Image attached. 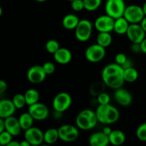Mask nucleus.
<instances>
[{
    "label": "nucleus",
    "mask_w": 146,
    "mask_h": 146,
    "mask_svg": "<svg viewBox=\"0 0 146 146\" xmlns=\"http://www.w3.org/2000/svg\"><path fill=\"white\" fill-rule=\"evenodd\" d=\"M124 69L116 63L106 66L101 73V77L106 86L113 89L121 88L125 82L123 77Z\"/></svg>",
    "instance_id": "1"
},
{
    "label": "nucleus",
    "mask_w": 146,
    "mask_h": 146,
    "mask_svg": "<svg viewBox=\"0 0 146 146\" xmlns=\"http://www.w3.org/2000/svg\"><path fill=\"white\" fill-rule=\"evenodd\" d=\"M98 122L108 125L116 122L120 117L118 110L110 104L106 105H98L96 110Z\"/></svg>",
    "instance_id": "2"
},
{
    "label": "nucleus",
    "mask_w": 146,
    "mask_h": 146,
    "mask_svg": "<svg viewBox=\"0 0 146 146\" xmlns=\"http://www.w3.org/2000/svg\"><path fill=\"white\" fill-rule=\"evenodd\" d=\"M98 122L96 111L90 109H85L81 111L78 114L76 119V125L78 128L84 131H88L97 125Z\"/></svg>",
    "instance_id": "3"
},
{
    "label": "nucleus",
    "mask_w": 146,
    "mask_h": 146,
    "mask_svg": "<svg viewBox=\"0 0 146 146\" xmlns=\"http://www.w3.org/2000/svg\"><path fill=\"white\" fill-rule=\"evenodd\" d=\"M125 8L124 0H107L105 4L106 14L114 19L123 17Z\"/></svg>",
    "instance_id": "4"
},
{
    "label": "nucleus",
    "mask_w": 146,
    "mask_h": 146,
    "mask_svg": "<svg viewBox=\"0 0 146 146\" xmlns=\"http://www.w3.org/2000/svg\"><path fill=\"white\" fill-rule=\"evenodd\" d=\"M93 24L89 20L81 19L75 29V36L77 40L81 42L87 41L91 36Z\"/></svg>",
    "instance_id": "5"
},
{
    "label": "nucleus",
    "mask_w": 146,
    "mask_h": 146,
    "mask_svg": "<svg viewBox=\"0 0 146 146\" xmlns=\"http://www.w3.org/2000/svg\"><path fill=\"white\" fill-rule=\"evenodd\" d=\"M123 17L130 24H140L145 17L142 7L135 4L127 6Z\"/></svg>",
    "instance_id": "6"
},
{
    "label": "nucleus",
    "mask_w": 146,
    "mask_h": 146,
    "mask_svg": "<svg viewBox=\"0 0 146 146\" xmlns=\"http://www.w3.org/2000/svg\"><path fill=\"white\" fill-rule=\"evenodd\" d=\"M72 103V98L70 94L61 92L57 94L53 100V108L57 112L63 113L70 108Z\"/></svg>",
    "instance_id": "7"
},
{
    "label": "nucleus",
    "mask_w": 146,
    "mask_h": 146,
    "mask_svg": "<svg viewBox=\"0 0 146 146\" xmlns=\"http://www.w3.org/2000/svg\"><path fill=\"white\" fill-rule=\"evenodd\" d=\"M105 48L98 44L89 46L85 51L86 58L91 63L99 62L105 57Z\"/></svg>",
    "instance_id": "8"
},
{
    "label": "nucleus",
    "mask_w": 146,
    "mask_h": 146,
    "mask_svg": "<svg viewBox=\"0 0 146 146\" xmlns=\"http://www.w3.org/2000/svg\"><path fill=\"white\" fill-rule=\"evenodd\" d=\"M115 19L110 16L101 15L94 22V27L98 32H111L114 30Z\"/></svg>",
    "instance_id": "9"
},
{
    "label": "nucleus",
    "mask_w": 146,
    "mask_h": 146,
    "mask_svg": "<svg viewBox=\"0 0 146 146\" xmlns=\"http://www.w3.org/2000/svg\"><path fill=\"white\" fill-rule=\"evenodd\" d=\"M145 31L139 24H130L126 35L132 44H141L145 38Z\"/></svg>",
    "instance_id": "10"
},
{
    "label": "nucleus",
    "mask_w": 146,
    "mask_h": 146,
    "mask_svg": "<svg viewBox=\"0 0 146 146\" xmlns=\"http://www.w3.org/2000/svg\"><path fill=\"white\" fill-rule=\"evenodd\" d=\"M28 112L36 121H44L48 118L49 110L48 107L44 104L38 102L29 106Z\"/></svg>",
    "instance_id": "11"
},
{
    "label": "nucleus",
    "mask_w": 146,
    "mask_h": 146,
    "mask_svg": "<svg viewBox=\"0 0 146 146\" xmlns=\"http://www.w3.org/2000/svg\"><path fill=\"white\" fill-rule=\"evenodd\" d=\"M44 133L36 127H31L24 132V138L31 145L38 146L44 142Z\"/></svg>",
    "instance_id": "12"
},
{
    "label": "nucleus",
    "mask_w": 146,
    "mask_h": 146,
    "mask_svg": "<svg viewBox=\"0 0 146 146\" xmlns=\"http://www.w3.org/2000/svg\"><path fill=\"white\" fill-rule=\"evenodd\" d=\"M47 74L44 71L42 66L35 65L28 70L27 74V79L31 83L38 84L45 80Z\"/></svg>",
    "instance_id": "13"
},
{
    "label": "nucleus",
    "mask_w": 146,
    "mask_h": 146,
    "mask_svg": "<svg viewBox=\"0 0 146 146\" xmlns=\"http://www.w3.org/2000/svg\"><path fill=\"white\" fill-rule=\"evenodd\" d=\"M114 98L115 101L122 106H128L133 101V97L131 93L128 90L122 88L115 89Z\"/></svg>",
    "instance_id": "14"
},
{
    "label": "nucleus",
    "mask_w": 146,
    "mask_h": 146,
    "mask_svg": "<svg viewBox=\"0 0 146 146\" xmlns=\"http://www.w3.org/2000/svg\"><path fill=\"white\" fill-rule=\"evenodd\" d=\"M17 108L12 100L4 99L0 101V118H7L12 116L15 113Z\"/></svg>",
    "instance_id": "15"
},
{
    "label": "nucleus",
    "mask_w": 146,
    "mask_h": 146,
    "mask_svg": "<svg viewBox=\"0 0 146 146\" xmlns=\"http://www.w3.org/2000/svg\"><path fill=\"white\" fill-rule=\"evenodd\" d=\"M4 121H5L6 127L5 131H8L13 136H17V135H19L22 128L20 125L19 118H17L12 115V116L5 118Z\"/></svg>",
    "instance_id": "16"
},
{
    "label": "nucleus",
    "mask_w": 146,
    "mask_h": 146,
    "mask_svg": "<svg viewBox=\"0 0 146 146\" xmlns=\"http://www.w3.org/2000/svg\"><path fill=\"white\" fill-rule=\"evenodd\" d=\"M90 146H108L110 143L109 137L103 131L93 133L89 138Z\"/></svg>",
    "instance_id": "17"
},
{
    "label": "nucleus",
    "mask_w": 146,
    "mask_h": 146,
    "mask_svg": "<svg viewBox=\"0 0 146 146\" xmlns=\"http://www.w3.org/2000/svg\"><path fill=\"white\" fill-rule=\"evenodd\" d=\"M54 60L58 64H67L72 59V54L69 49L66 48H60L55 54H54Z\"/></svg>",
    "instance_id": "18"
},
{
    "label": "nucleus",
    "mask_w": 146,
    "mask_h": 146,
    "mask_svg": "<svg viewBox=\"0 0 146 146\" xmlns=\"http://www.w3.org/2000/svg\"><path fill=\"white\" fill-rule=\"evenodd\" d=\"M79 18L76 14H66L63 18L62 25L66 29L75 30L80 21Z\"/></svg>",
    "instance_id": "19"
},
{
    "label": "nucleus",
    "mask_w": 146,
    "mask_h": 146,
    "mask_svg": "<svg viewBox=\"0 0 146 146\" xmlns=\"http://www.w3.org/2000/svg\"><path fill=\"white\" fill-rule=\"evenodd\" d=\"M130 26V23L125 19L124 17H121L115 19V25H114V30L116 34L119 35L126 34L128 31V27Z\"/></svg>",
    "instance_id": "20"
},
{
    "label": "nucleus",
    "mask_w": 146,
    "mask_h": 146,
    "mask_svg": "<svg viewBox=\"0 0 146 146\" xmlns=\"http://www.w3.org/2000/svg\"><path fill=\"white\" fill-rule=\"evenodd\" d=\"M110 143L114 146H120L125 141V135L123 131L120 130H113L108 135Z\"/></svg>",
    "instance_id": "21"
},
{
    "label": "nucleus",
    "mask_w": 146,
    "mask_h": 146,
    "mask_svg": "<svg viewBox=\"0 0 146 146\" xmlns=\"http://www.w3.org/2000/svg\"><path fill=\"white\" fill-rule=\"evenodd\" d=\"M24 96H25L27 105L29 106L39 102V93H38V91L34 89V88L27 90L25 94H24Z\"/></svg>",
    "instance_id": "22"
},
{
    "label": "nucleus",
    "mask_w": 146,
    "mask_h": 146,
    "mask_svg": "<svg viewBox=\"0 0 146 146\" xmlns=\"http://www.w3.org/2000/svg\"><path fill=\"white\" fill-rule=\"evenodd\" d=\"M44 142L48 145L54 144L59 139V135H58V129L56 128H51L47 130L44 135Z\"/></svg>",
    "instance_id": "23"
},
{
    "label": "nucleus",
    "mask_w": 146,
    "mask_h": 146,
    "mask_svg": "<svg viewBox=\"0 0 146 146\" xmlns=\"http://www.w3.org/2000/svg\"><path fill=\"white\" fill-rule=\"evenodd\" d=\"M34 121V118L29 112L23 113L19 118L20 125H21L22 130H24V131L32 127Z\"/></svg>",
    "instance_id": "24"
},
{
    "label": "nucleus",
    "mask_w": 146,
    "mask_h": 146,
    "mask_svg": "<svg viewBox=\"0 0 146 146\" xmlns=\"http://www.w3.org/2000/svg\"><path fill=\"white\" fill-rule=\"evenodd\" d=\"M97 44L106 48L112 43V36L110 32H99L96 37Z\"/></svg>",
    "instance_id": "25"
},
{
    "label": "nucleus",
    "mask_w": 146,
    "mask_h": 146,
    "mask_svg": "<svg viewBox=\"0 0 146 146\" xmlns=\"http://www.w3.org/2000/svg\"><path fill=\"white\" fill-rule=\"evenodd\" d=\"M106 86V85L104 84V81H98V82L94 83L90 86V94L94 98H96L99 94L104 92Z\"/></svg>",
    "instance_id": "26"
},
{
    "label": "nucleus",
    "mask_w": 146,
    "mask_h": 146,
    "mask_svg": "<svg viewBox=\"0 0 146 146\" xmlns=\"http://www.w3.org/2000/svg\"><path fill=\"white\" fill-rule=\"evenodd\" d=\"M123 77L125 81L128 83L135 82L138 78V72L134 67L124 69Z\"/></svg>",
    "instance_id": "27"
},
{
    "label": "nucleus",
    "mask_w": 146,
    "mask_h": 146,
    "mask_svg": "<svg viewBox=\"0 0 146 146\" xmlns=\"http://www.w3.org/2000/svg\"><path fill=\"white\" fill-rule=\"evenodd\" d=\"M84 2L86 10L94 11L99 8L102 3V0H84Z\"/></svg>",
    "instance_id": "28"
},
{
    "label": "nucleus",
    "mask_w": 146,
    "mask_h": 146,
    "mask_svg": "<svg viewBox=\"0 0 146 146\" xmlns=\"http://www.w3.org/2000/svg\"><path fill=\"white\" fill-rule=\"evenodd\" d=\"M12 101L14 103V106L17 108V109H21L27 105V102H26L25 96L24 94H17L14 96L12 98Z\"/></svg>",
    "instance_id": "29"
},
{
    "label": "nucleus",
    "mask_w": 146,
    "mask_h": 146,
    "mask_svg": "<svg viewBox=\"0 0 146 146\" xmlns=\"http://www.w3.org/2000/svg\"><path fill=\"white\" fill-rule=\"evenodd\" d=\"M45 48L48 53L54 54L60 48L59 43L55 39H50L46 43Z\"/></svg>",
    "instance_id": "30"
},
{
    "label": "nucleus",
    "mask_w": 146,
    "mask_h": 146,
    "mask_svg": "<svg viewBox=\"0 0 146 146\" xmlns=\"http://www.w3.org/2000/svg\"><path fill=\"white\" fill-rule=\"evenodd\" d=\"M13 135L7 131L0 133V144L1 146H6L12 141Z\"/></svg>",
    "instance_id": "31"
},
{
    "label": "nucleus",
    "mask_w": 146,
    "mask_h": 146,
    "mask_svg": "<svg viewBox=\"0 0 146 146\" xmlns=\"http://www.w3.org/2000/svg\"><path fill=\"white\" fill-rule=\"evenodd\" d=\"M136 136L140 141L146 142V122L140 125L137 128Z\"/></svg>",
    "instance_id": "32"
},
{
    "label": "nucleus",
    "mask_w": 146,
    "mask_h": 146,
    "mask_svg": "<svg viewBox=\"0 0 146 146\" xmlns=\"http://www.w3.org/2000/svg\"><path fill=\"white\" fill-rule=\"evenodd\" d=\"M96 98L98 105H106V104H110V101H111V97L106 92L101 93L96 97Z\"/></svg>",
    "instance_id": "33"
},
{
    "label": "nucleus",
    "mask_w": 146,
    "mask_h": 146,
    "mask_svg": "<svg viewBox=\"0 0 146 146\" xmlns=\"http://www.w3.org/2000/svg\"><path fill=\"white\" fill-rule=\"evenodd\" d=\"M71 9L75 11H81L83 9H85L84 0H74L71 1Z\"/></svg>",
    "instance_id": "34"
},
{
    "label": "nucleus",
    "mask_w": 146,
    "mask_h": 146,
    "mask_svg": "<svg viewBox=\"0 0 146 146\" xmlns=\"http://www.w3.org/2000/svg\"><path fill=\"white\" fill-rule=\"evenodd\" d=\"M42 66L47 75H51L55 71V66L51 61H46L43 64Z\"/></svg>",
    "instance_id": "35"
},
{
    "label": "nucleus",
    "mask_w": 146,
    "mask_h": 146,
    "mask_svg": "<svg viewBox=\"0 0 146 146\" xmlns=\"http://www.w3.org/2000/svg\"><path fill=\"white\" fill-rule=\"evenodd\" d=\"M128 58H127L126 55L123 53H118L116 54L115 57V61L117 64L120 65L121 66H122L127 61H128Z\"/></svg>",
    "instance_id": "36"
},
{
    "label": "nucleus",
    "mask_w": 146,
    "mask_h": 146,
    "mask_svg": "<svg viewBox=\"0 0 146 146\" xmlns=\"http://www.w3.org/2000/svg\"><path fill=\"white\" fill-rule=\"evenodd\" d=\"M7 84L6 81L1 80L0 81V94H3L7 91Z\"/></svg>",
    "instance_id": "37"
},
{
    "label": "nucleus",
    "mask_w": 146,
    "mask_h": 146,
    "mask_svg": "<svg viewBox=\"0 0 146 146\" xmlns=\"http://www.w3.org/2000/svg\"><path fill=\"white\" fill-rule=\"evenodd\" d=\"M131 49L135 53H138L141 51V44H133L132 46H131Z\"/></svg>",
    "instance_id": "38"
},
{
    "label": "nucleus",
    "mask_w": 146,
    "mask_h": 146,
    "mask_svg": "<svg viewBox=\"0 0 146 146\" xmlns=\"http://www.w3.org/2000/svg\"><path fill=\"white\" fill-rule=\"evenodd\" d=\"M6 130L5 127V121L4 118H0V133L3 132Z\"/></svg>",
    "instance_id": "39"
},
{
    "label": "nucleus",
    "mask_w": 146,
    "mask_h": 146,
    "mask_svg": "<svg viewBox=\"0 0 146 146\" xmlns=\"http://www.w3.org/2000/svg\"><path fill=\"white\" fill-rule=\"evenodd\" d=\"M122 67L123 69H126V68H131V67H133V64L132 62H131V60L128 59V61H126V62L125 63V64H123V65L122 66Z\"/></svg>",
    "instance_id": "40"
},
{
    "label": "nucleus",
    "mask_w": 146,
    "mask_h": 146,
    "mask_svg": "<svg viewBox=\"0 0 146 146\" xmlns=\"http://www.w3.org/2000/svg\"><path fill=\"white\" fill-rule=\"evenodd\" d=\"M141 51L144 54H146V37L143 39V41L141 43Z\"/></svg>",
    "instance_id": "41"
},
{
    "label": "nucleus",
    "mask_w": 146,
    "mask_h": 146,
    "mask_svg": "<svg viewBox=\"0 0 146 146\" xmlns=\"http://www.w3.org/2000/svg\"><path fill=\"white\" fill-rule=\"evenodd\" d=\"M112 131H113V130L108 126L105 127V128L103 129V132H104V133H105L106 135H109L111 133V132H112Z\"/></svg>",
    "instance_id": "42"
},
{
    "label": "nucleus",
    "mask_w": 146,
    "mask_h": 146,
    "mask_svg": "<svg viewBox=\"0 0 146 146\" xmlns=\"http://www.w3.org/2000/svg\"><path fill=\"white\" fill-rule=\"evenodd\" d=\"M140 24H141V27H142V28L143 29V30L145 31V33H146V16H145V17L143 19V20L141 21V22L140 23Z\"/></svg>",
    "instance_id": "43"
},
{
    "label": "nucleus",
    "mask_w": 146,
    "mask_h": 146,
    "mask_svg": "<svg viewBox=\"0 0 146 146\" xmlns=\"http://www.w3.org/2000/svg\"><path fill=\"white\" fill-rule=\"evenodd\" d=\"M20 146H31V144L25 139L20 142Z\"/></svg>",
    "instance_id": "44"
},
{
    "label": "nucleus",
    "mask_w": 146,
    "mask_h": 146,
    "mask_svg": "<svg viewBox=\"0 0 146 146\" xmlns=\"http://www.w3.org/2000/svg\"><path fill=\"white\" fill-rule=\"evenodd\" d=\"M6 146H20V143L17 142V141H12L11 142H10L9 143L7 144Z\"/></svg>",
    "instance_id": "45"
},
{
    "label": "nucleus",
    "mask_w": 146,
    "mask_h": 146,
    "mask_svg": "<svg viewBox=\"0 0 146 146\" xmlns=\"http://www.w3.org/2000/svg\"><path fill=\"white\" fill-rule=\"evenodd\" d=\"M142 8H143V10L144 14H145V16H146V1L143 4V5Z\"/></svg>",
    "instance_id": "46"
},
{
    "label": "nucleus",
    "mask_w": 146,
    "mask_h": 146,
    "mask_svg": "<svg viewBox=\"0 0 146 146\" xmlns=\"http://www.w3.org/2000/svg\"><path fill=\"white\" fill-rule=\"evenodd\" d=\"M35 1H38V2H44V1H46V0H35Z\"/></svg>",
    "instance_id": "47"
},
{
    "label": "nucleus",
    "mask_w": 146,
    "mask_h": 146,
    "mask_svg": "<svg viewBox=\"0 0 146 146\" xmlns=\"http://www.w3.org/2000/svg\"><path fill=\"white\" fill-rule=\"evenodd\" d=\"M2 11H3L2 8H1V7H0V17H1V16L2 15Z\"/></svg>",
    "instance_id": "48"
},
{
    "label": "nucleus",
    "mask_w": 146,
    "mask_h": 146,
    "mask_svg": "<svg viewBox=\"0 0 146 146\" xmlns=\"http://www.w3.org/2000/svg\"><path fill=\"white\" fill-rule=\"evenodd\" d=\"M38 146H51V145H48V144H45V145H42V144H41V145H40Z\"/></svg>",
    "instance_id": "49"
},
{
    "label": "nucleus",
    "mask_w": 146,
    "mask_h": 146,
    "mask_svg": "<svg viewBox=\"0 0 146 146\" xmlns=\"http://www.w3.org/2000/svg\"><path fill=\"white\" fill-rule=\"evenodd\" d=\"M68 1H71H71H74V0H68Z\"/></svg>",
    "instance_id": "50"
}]
</instances>
